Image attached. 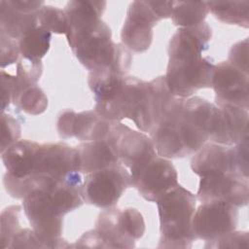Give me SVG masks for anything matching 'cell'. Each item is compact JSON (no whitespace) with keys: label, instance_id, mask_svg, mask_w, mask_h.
I'll use <instances>...</instances> for the list:
<instances>
[{"label":"cell","instance_id":"32","mask_svg":"<svg viewBox=\"0 0 249 249\" xmlns=\"http://www.w3.org/2000/svg\"><path fill=\"white\" fill-rule=\"evenodd\" d=\"M204 248L213 249H249L248 231H231L216 240L206 241Z\"/></svg>","mask_w":249,"mask_h":249},{"label":"cell","instance_id":"36","mask_svg":"<svg viewBox=\"0 0 249 249\" xmlns=\"http://www.w3.org/2000/svg\"><path fill=\"white\" fill-rule=\"evenodd\" d=\"M10 248H46L33 229H20L14 236Z\"/></svg>","mask_w":249,"mask_h":249},{"label":"cell","instance_id":"24","mask_svg":"<svg viewBox=\"0 0 249 249\" xmlns=\"http://www.w3.org/2000/svg\"><path fill=\"white\" fill-rule=\"evenodd\" d=\"M38 26L36 13L23 14L12 8L6 0L0 1V33L19 41L20 38Z\"/></svg>","mask_w":249,"mask_h":249},{"label":"cell","instance_id":"15","mask_svg":"<svg viewBox=\"0 0 249 249\" xmlns=\"http://www.w3.org/2000/svg\"><path fill=\"white\" fill-rule=\"evenodd\" d=\"M110 124L111 121L101 117L95 110L76 113L66 109L58 116L56 129L62 139L76 137L82 142L106 140Z\"/></svg>","mask_w":249,"mask_h":249},{"label":"cell","instance_id":"2","mask_svg":"<svg viewBox=\"0 0 249 249\" xmlns=\"http://www.w3.org/2000/svg\"><path fill=\"white\" fill-rule=\"evenodd\" d=\"M160 237L159 248L192 247L196 239L192 230V218L196 211V197L177 184L158 200Z\"/></svg>","mask_w":249,"mask_h":249},{"label":"cell","instance_id":"23","mask_svg":"<svg viewBox=\"0 0 249 249\" xmlns=\"http://www.w3.org/2000/svg\"><path fill=\"white\" fill-rule=\"evenodd\" d=\"M75 148L79 155L82 174H89L120 162L113 148L106 140L86 141Z\"/></svg>","mask_w":249,"mask_h":249},{"label":"cell","instance_id":"34","mask_svg":"<svg viewBox=\"0 0 249 249\" xmlns=\"http://www.w3.org/2000/svg\"><path fill=\"white\" fill-rule=\"evenodd\" d=\"M1 37V68L4 69L13 63H18L20 56L18 41L14 40L3 33Z\"/></svg>","mask_w":249,"mask_h":249},{"label":"cell","instance_id":"1","mask_svg":"<svg viewBox=\"0 0 249 249\" xmlns=\"http://www.w3.org/2000/svg\"><path fill=\"white\" fill-rule=\"evenodd\" d=\"M217 106L199 96L174 97L149 132L158 156L181 159L193 156L209 140Z\"/></svg>","mask_w":249,"mask_h":249},{"label":"cell","instance_id":"13","mask_svg":"<svg viewBox=\"0 0 249 249\" xmlns=\"http://www.w3.org/2000/svg\"><path fill=\"white\" fill-rule=\"evenodd\" d=\"M196 198L201 202L222 201L242 207L249 199L248 178L236 174H215L200 177Z\"/></svg>","mask_w":249,"mask_h":249},{"label":"cell","instance_id":"29","mask_svg":"<svg viewBox=\"0 0 249 249\" xmlns=\"http://www.w3.org/2000/svg\"><path fill=\"white\" fill-rule=\"evenodd\" d=\"M12 102L24 113L33 116L43 114L48 107V97L37 85L23 89Z\"/></svg>","mask_w":249,"mask_h":249},{"label":"cell","instance_id":"8","mask_svg":"<svg viewBox=\"0 0 249 249\" xmlns=\"http://www.w3.org/2000/svg\"><path fill=\"white\" fill-rule=\"evenodd\" d=\"M215 64L209 57L169 59L166 85L175 97L188 98L201 89L211 88Z\"/></svg>","mask_w":249,"mask_h":249},{"label":"cell","instance_id":"26","mask_svg":"<svg viewBox=\"0 0 249 249\" xmlns=\"http://www.w3.org/2000/svg\"><path fill=\"white\" fill-rule=\"evenodd\" d=\"M52 33L38 25L25 33L18 41L21 57L39 61L49 52Z\"/></svg>","mask_w":249,"mask_h":249},{"label":"cell","instance_id":"5","mask_svg":"<svg viewBox=\"0 0 249 249\" xmlns=\"http://www.w3.org/2000/svg\"><path fill=\"white\" fill-rule=\"evenodd\" d=\"M145 221L136 208H107L96 220L95 231L106 248H132L145 232Z\"/></svg>","mask_w":249,"mask_h":249},{"label":"cell","instance_id":"18","mask_svg":"<svg viewBox=\"0 0 249 249\" xmlns=\"http://www.w3.org/2000/svg\"><path fill=\"white\" fill-rule=\"evenodd\" d=\"M106 8L105 1L74 0L64 7L67 19L66 39L70 48L91 32L102 20L101 16Z\"/></svg>","mask_w":249,"mask_h":249},{"label":"cell","instance_id":"3","mask_svg":"<svg viewBox=\"0 0 249 249\" xmlns=\"http://www.w3.org/2000/svg\"><path fill=\"white\" fill-rule=\"evenodd\" d=\"M22 207L29 224L46 248H68L61 237L63 214L47 190L31 192L22 199Z\"/></svg>","mask_w":249,"mask_h":249},{"label":"cell","instance_id":"30","mask_svg":"<svg viewBox=\"0 0 249 249\" xmlns=\"http://www.w3.org/2000/svg\"><path fill=\"white\" fill-rule=\"evenodd\" d=\"M38 25L51 33L66 34L67 19L64 10L51 5H43L37 12Z\"/></svg>","mask_w":249,"mask_h":249},{"label":"cell","instance_id":"40","mask_svg":"<svg viewBox=\"0 0 249 249\" xmlns=\"http://www.w3.org/2000/svg\"><path fill=\"white\" fill-rule=\"evenodd\" d=\"M1 86H2V98H1V110L2 113L6 107L9 106L12 101V85H11V74L1 70Z\"/></svg>","mask_w":249,"mask_h":249},{"label":"cell","instance_id":"39","mask_svg":"<svg viewBox=\"0 0 249 249\" xmlns=\"http://www.w3.org/2000/svg\"><path fill=\"white\" fill-rule=\"evenodd\" d=\"M7 2L12 8L23 14H34L45 5L44 1L35 0H8Z\"/></svg>","mask_w":249,"mask_h":249},{"label":"cell","instance_id":"25","mask_svg":"<svg viewBox=\"0 0 249 249\" xmlns=\"http://www.w3.org/2000/svg\"><path fill=\"white\" fill-rule=\"evenodd\" d=\"M209 12L220 21L247 28L249 25V1H207Z\"/></svg>","mask_w":249,"mask_h":249},{"label":"cell","instance_id":"19","mask_svg":"<svg viewBox=\"0 0 249 249\" xmlns=\"http://www.w3.org/2000/svg\"><path fill=\"white\" fill-rule=\"evenodd\" d=\"M191 168L199 177L215 174H236L241 176L237 170L234 146L213 142L205 143L193 155Z\"/></svg>","mask_w":249,"mask_h":249},{"label":"cell","instance_id":"33","mask_svg":"<svg viewBox=\"0 0 249 249\" xmlns=\"http://www.w3.org/2000/svg\"><path fill=\"white\" fill-rule=\"evenodd\" d=\"M1 153L8 147L18 141L21 134V126L18 119L7 113L1 115Z\"/></svg>","mask_w":249,"mask_h":249},{"label":"cell","instance_id":"11","mask_svg":"<svg viewBox=\"0 0 249 249\" xmlns=\"http://www.w3.org/2000/svg\"><path fill=\"white\" fill-rule=\"evenodd\" d=\"M238 222L237 207L222 201L201 203L192 218V230L196 239L216 240L233 231Z\"/></svg>","mask_w":249,"mask_h":249},{"label":"cell","instance_id":"14","mask_svg":"<svg viewBox=\"0 0 249 249\" xmlns=\"http://www.w3.org/2000/svg\"><path fill=\"white\" fill-rule=\"evenodd\" d=\"M211 88L215 91L216 106L233 105L248 110L249 78L228 61L215 64Z\"/></svg>","mask_w":249,"mask_h":249},{"label":"cell","instance_id":"17","mask_svg":"<svg viewBox=\"0 0 249 249\" xmlns=\"http://www.w3.org/2000/svg\"><path fill=\"white\" fill-rule=\"evenodd\" d=\"M175 96L170 92L164 76L146 82V89L141 103L131 121L142 132H150L159 123Z\"/></svg>","mask_w":249,"mask_h":249},{"label":"cell","instance_id":"35","mask_svg":"<svg viewBox=\"0 0 249 249\" xmlns=\"http://www.w3.org/2000/svg\"><path fill=\"white\" fill-rule=\"evenodd\" d=\"M232 66L248 74V38L235 43L229 53V60Z\"/></svg>","mask_w":249,"mask_h":249},{"label":"cell","instance_id":"7","mask_svg":"<svg viewBox=\"0 0 249 249\" xmlns=\"http://www.w3.org/2000/svg\"><path fill=\"white\" fill-rule=\"evenodd\" d=\"M73 172H80L79 155L75 147L64 142L41 144L31 175L41 190H47Z\"/></svg>","mask_w":249,"mask_h":249},{"label":"cell","instance_id":"37","mask_svg":"<svg viewBox=\"0 0 249 249\" xmlns=\"http://www.w3.org/2000/svg\"><path fill=\"white\" fill-rule=\"evenodd\" d=\"M236 164L238 173L245 178H248V138L234 145Z\"/></svg>","mask_w":249,"mask_h":249},{"label":"cell","instance_id":"31","mask_svg":"<svg viewBox=\"0 0 249 249\" xmlns=\"http://www.w3.org/2000/svg\"><path fill=\"white\" fill-rule=\"evenodd\" d=\"M21 207L19 205H11L1 212L0 218V243L1 248H10L11 242L17 232L21 229L19 225V216Z\"/></svg>","mask_w":249,"mask_h":249},{"label":"cell","instance_id":"22","mask_svg":"<svg viewBox=\"0 0 249 249\" xmlns=\"http://www.w3.org/2000/svg\"><path fill=\"white\" fill-rule=\"evenodd\" d=\"M40 145L38 142L23 139L8 147L1 153L6 173L16 178H25L31 175Z\"/></svg>","mask_w":249,"mask_h":249},{"label":"cell","instance_id":"20","mask_svg":"<svg viewBox=\"0 0 249 249\" xmlns=\"http://www.w3.org/2000/svg\"><path fill=\"white\" fill-rule=\"evenodd\" d=\"M248 110L233 106H217L214 126L209 136L213 143L234 146L248 138Z\"/></svg>","mask_w":249,"mask_h":249},{"label":"cell","instance_id":"27","mask_svg":"<svg viewBox=\"0 0 249 249\" xmlns=\"http://www.w3.org/2000/svg\"><path fill=\"white\" fill-rule=\"evenodd\" d=\"M209 13L206 2L173 1L171 19L179 27H190L204 21Z\"/></svg>","mask_w":249,"mask_h":249},{"label":"cell","instance_id":"12","mask_svg":"<svg viewBox=\"0 0 249 249\" xmlns=\"http://www.w3.org/2000/svg\"><path fill=\"white\" fill-rule=\"evenodd\" d=\"M160 20L150 1L131 2L121 32L123 45L134 53L146 52L153 42V27Z\"/></svg>","mask_w":249,"mask_h":249},{"label":"cell","instance_id":"4","mask_svg":"<svg viewBox=\"0 0 249 249\" xmlns=\"http://www.w3.org/2000/svg\"><path fill=\"white\" fill-rule=\"evenodd\" d=\"M146 89V82L136 77H122L93 96L94 110L108 121L132 119Z\"/></svg>","mask_w":249,"mask_h":249},{"label":"cell","instance_id":"9","mask_svg":"<svg viewBox=\"0 0 249 249\" xmlns=\"http://www.w3.org/2000/svg\"><path fill=\"white\" fill-rule=\"evenodd\" d=\"M106 141L119 161L129 172L157 156L155 145L145 132L134 130L121 122L111 121Z\"/></svg>","mask_w":249,"mask_h":249},{"label":"cell","instance_id":"10","mask_svg":"<svg viewBox=\"0 0 249 249\" xmlns=\"http://www.w3.org/2000/svg\"><path fill=\"white\" fill-rule=\"evenodd\" d=\"M129 173L131 187H135L139 195L151 202H157L178 184V174L171 160L158 155Z\"/></svg>","mask_w":249,"mask_h":249},{"label":"cell","instance_id":"6","mask_svg":"<svg viewBox=\"0 0 249 249\" xmlns=\"http://www.w3.org/2000/svg\"><path fill=\"white\" fill-rule=\"evenodd\" d=\"M131 187L129 170L121 162L85 174L82 196L84 202L107 209L114 207L125 190Z\"/></svg>","mask_w":249,"mask_h":249},{"label":"cell","instance_id":"41","mask_svg":"<svg viewBox=\"0 0 249 249\" xmlns=\"http://www.w3.org/2000/svg\"><path fill=\"white\" fill-rule=\"evenodd\" d=\"M150 3L153 10L160 19L170 18L173 1H150Z\"/></svg>","mask_w":249,"mask_h":249},{"label":"cell","instance_id":"16","mask_svg":"<svg viewBox=\"0 0 249 249\" xmlns=\"http://www.w3.org/2000/svg\"><path fill=\"white\" fill-rule=\"evenodd\" d=\"M116 49L117 44L112 41L111 29L103 20L71 48L77 59L89 71L109 66Z\"/></svg>","mask_w":249,"mask_h":249},{"label":"cell","instance_id":"38","mask_svg":"<svg viewBox=\"0 0 249 249\" xmlns=\"http://www.w3.org/2000/svg\"><path fill=\"white\" fill-rule=\"evenodd\" d=\"M71 247L75 248H106L105 243L103 242L100 235L94 230L85 232Z\"/></svg>","mask_w":249,"mask_h":249},{"label":"cell","instance_id":"21","mask_svg":"<svg viewBox=\"0 0 249 249\" xmlns=\"http://www.w3.org/2000/svg\"><path fill=\"white\" fill-rule=\"evenodd\" d=\"M212 29L205 21L190 27H179L168 44L169 59H191L202 56L209 47Z\"/></svg>","mask_w":249,"mask_h":249},{"label":"cell","instance_id":"28","mask_svg":"<svg viewBox=\"0 0 249 249\" xmlns=\"http://www.w3.org/2000/svg\"><path fill=\"white\" fill-rule=\"evenodd\" d=\"M43 73V64L41 60L34 61L20 57L17 63L16 75H13L12 83V101L23 89L37 85Z\"/></svg>","mask_w":249,"mask_h":249}]
</instances>
